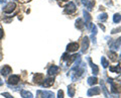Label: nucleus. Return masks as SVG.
I'll use <instances>...</instances> for the list:
<instances>
[{
  "mask_svg": "<svg viewBox=\"0 0 121 98\" xmlns=\"http://www.w3.org/2000/svg\"><path fill=\"white\" fill-rule=\"evenodd\" d=\"M75 11H76V5H75V3L74 2H69V4H68L66 6V8H65V12L67 14H73L75 13Z\"/></svg>",
  "mask_w": 121,
  "mask_h": 98,
  "instance_id": "obj_1",
  "label": "nucleus"
},
{
  "mask_svg": "<svg viewBox=\"0 0 121 98\" xmlns=\"http://www.w3.org/2000/svg\"><path fill=\"white\" fill-rule=\"evenodd\" d=\"M15 8H16V4H15L14 2H9L8 4L3 8V11H4L5 13H11L12 11L15 10Z\"/></svg>",
  "mask_w": 121,
  "mask_h": 98,
  "instance_id": "obj_2",
  "label": "nucleus"
},
{
  "mask_svg": "<svg viewBox=\"0 0 121 98\" xmlns=\"http://www.w3.org/2000/svg\"><path fill=\"white\" fill-rule=\"evenodd\" d=\"M19 81H20V77L18 76V75H12V76H10L9 79H8V84L15 85V84H17Z\"/></svg>",
  "mask_w": 121,
  "mask_h": 98,
  "instance_id": "obj_3",
  "label": "nucleus"
},
{
  "mask_svg": "<svg viewBox=\"0 0 121 98\" xmlns=\"http://www.w3.org/2000/svg\"><path fill=\"white\" fill-rule=\"evenodd\" d=\"M89 48V39L85 36L82 40V53H86Z\"/></svg>",
  "mask_w": 121,
  "mask_h": 98,
  "instance_id": "obj_4",
  "label": "nucleus"
},
{
  "mask_svg": "<svg viewBox=\"0 0 121 98\" xmlns=\"http://www.w3.org/2000/svg\"><path fill=\"white\" fill-rule=\"evenodd\" d=\"M81 2L88 8V10H92L94 4H95V1H94V0H91V1H89V0H81Z\"/></svg>",
  "mask_w": 121,
  "mask_h": 98,
  "instance_id": "obj_5",
  "label": "nucleus"
},
{
  "mask_svg": "<svg viewBox=\"0 0 121 98\" xmlns=\"http://www.w3.org/2000/svg\"><path fill=\"white\" fill-rule=\"evenodd\" d=\"M79 49V45L77 43H71L68 45L67 47V51L68 52H76Z\"/></svg>",
  "mask_w": 121,
  "mask_h": 98,
  "instance_id": "obj_6",
  "label": "nucleus"
},
{
  "mask_svg": "<svg viewBox=\"0 0 121 98\" xmlns=\"http://www.w3.org/2000/svg\"><path fill=\"white\" fill-rule=\"evenodd\" d=\"M58 72H59V67H58V66H55V65L51 66V67H50V69L48 70V76H52V75H56Z\"/></svg>",
  "mask_w": 121,
  "mask_h": 98,
  "instance_id": "obj_7",
  "label": "nucleus"
},
{
  "mask_svg": "<svg viewBox=\"0 0 121 98\" xmlns=\"http://www.w3.org/2000/svg\"><path fill=\"white\" fill-rule=\"evenodd\" d=\"M101 90L100 88L98 87H94V88H91L88 90V95L89 96H93V95H98V94H100Z\"/></svg>",
  "mask_w": 121,
  "mask_h": 98,
  "instance_id": "obj_8",
  "label": "nucleus"
},
{
  "mask_svg": "<svg viewBox=\"0 0 121 98\" xmlns=\"http://www.w3.org/2000/svg\"><path fill=\"white\" fill-rule=\"evenodd\" d=\"M43 98H55V94L52 91H40Z\"/></svg>",
  "mask_w": 121,
  "mask_h": 98,
  "instance_id": "obj_9",
  "label": "nucleus"
},
{
  "mask_svg": "<svg viewBox=\"0 0 121 98\" xmlns=\"http://www.w3.org/2000/svg\"><path fill=\"white\" fill-rule=\"evenodd\" d=\"M33 81L37 83V84H39L41 81H43V75L40 73H36L35 76H33Z\"/></svg>",
  "mask_w": 121,
  "mask_h": 98,
  "instance_id": "obj_10",
  "label": "nucleus"
},
{
  "mask_svg": "<svg viewBox=\"0 0 121 98\" xmlns=\"http://www.w3.org/2000/svg\"><path fill=\"white\" fill-rule=\"evenodd\" d=\"M12 72V69H11V68L9 67V66H4V68H2L1 69V73L3 76H7V75H8L9 73H11Z\"/></svg>",
  "mask_w": 121,
  "mask_h": 98,
  "instance_id": "obj_11",
  "label": "nucleus"
},
{
  "mask_svg": "<svg viewBox=\"0 0 121 98\" xmlns=\"http://www.w3.org/2000/svg\"><path fill=\"white\" fill-rule=\"evenodd\" d=\"M76 27H77L78 29H82L85 27V23H84V21H83L82 18H78L77 21H76Z\"/></svg>",
  "mask_w": 121,
  "mask_h": 98,
  "instance_id": "obj_12",
  "label": "nucleus"
},
{
  "mask_svg": "<svg viewBox=\"0 0 121 98\" xmlns=\"http://www.w3.org/2000/svg\"><path fill=\"white\" fill-rule=\"evenodd\" d=\"M54 81H55V79L52 78V77L45 79V81L43 83V87H50V86H52V84H54Z\"/></svg>",
  "mask_w": 121,
  "mask_h": 98,
  "instance_id": "obj_13",
  "label": "nucleus"
},
{
  "mask_svg": "<svg viewBox=\"0 0 121 98\" xmlns=\"http://www.w3.org/2000/svg\"><path fill=\"white\" fill-rule=\"evenodd\" d=\"M88 61L90 62V65H91V67H92V72H93V74L96 76V75H98V73H99V68H98L97 65H95V64H93L92 62H91V59H88Z\"/></svg>",
  "mask_w": 121,
  "mask_h": 98,
  "instance_id": "obj_14",
  "label": "nucleus"
},
{
  "mask_svg": "<svg viewBox=\"0 0 121 98\" xmlns=\"http://www.w3.org/2000/svg\"><path fill=\"white\" fill-rule=\"evenodd\" d=\"M75 92H76L75 87H74L73 85H70L69 87H68V94H69V96H70V97H74Z\"/></svg>",
  "mask_w": 121,
  "mask_h": 98,
  "instance_id": "obj_15",
  "label": "nucleus"
},
{
  "mask_svg": "<svg viewBox=\"0 0 121 98\" xmlns=\"http://www.w3.org/2000/svg\"><path fill=\"white\" fill-rule=\"evenodd\" d=\"M120 44H121V37H120V39H118V40H116L114 41V44H111V49H112V50H116V49L119 48Z\"/></svg>",
  "mask_w": 121,
  "mask_h": 98,
  "instance_id": "obj_16",
  "label": "nucleus"
},
{
  "mask_svg": "<svg viewBox=\"0 0 121 98\" xmlns=\"http://www.w3.org/2000/svg\"><path fill=\"white\" fill-rule=\"evenodd\" d=\"M83 13H84V17H85V23L88 24L90 22V20H91V15L89 14V12L87 10H84L83 11Z\"/></svg>",
  "mask_w": 121,
  "mask_h": 98,
  "instance_id": "obj_17",
  "label": "nucleus"
},
{
  "mask_svg": "<svg viewBox=\"0 0 121 98\" xmlns=\"http://www.w3.org/2000/svg\"><path fill=\"white\" fill-rule=\"evenodd\" d=\"M98 83V79L96 78V77H90V78H88V84L89 85H95V84H97Z\"/></svg>",
  "mask_w": 121,
  "mask_h": 98,
  "instance_id": "obj_18",
  "label": "nucleus"
},
{
  "mask_svg": "<svg viewBox=\"0 0 121 98\" xmlns=\"http://www.w3.org/2000/svg\"><path fill=\"white\" fill-rule=\"evenodd\" d=\"M21 96L23 98H32V94L30 92H28V91H26V90H22L21 91Z\"/></svg>",
  "mask_w": 121,
  "mask_h": 98,
  "instance_id": "obj_19",
  "label": "nucleus"
},
{
  "mask_svg": "<svg viewBox=\"0 0 121 98\" xmlns=\"http://www.w3.org/2000/svg\"><path fill=\"white\" fill-rule=\"evenodd\" d=\"M110 71L111 72H116V73H121V65H118L116 67H110Z\"/></svg>",
  "mask_w": 121,
  "mask_h": 98,
  "instance_id": "obj_20",
  "label": "nucleus"
},
{
  "mask_svg": "<svg viewBox=\"0 0 121 98\" xmlns=\"http://www.w3.org/2000/svg\"><path fill=\"white\" fill-rule=\"evenodd\" d=\"M109 57H110V59L112 60L113 62L117 61V54L115 52H110V53H109Z\"/></svg>",
  "mask_w": 121,
  "mask_h": 98,
  "instance_id": "obj_21",
  "label": "nucleus"
},
{
  "mask_svg": "<svg viewBox=\"0 0 121 98\" xmlns=\"http://www.w3.org/2000/svg\"><path fill=\"white\" fill-rule=\"evenodd\" d=\"M121 20V15L119 13H116L114 14V16H113V21L115 22V23H118V22H120Z\"/></svg>",
  "mask_w": 121,
  "mask_h": 98,
  "instance_id": "obj_22",
  "label": "nucleus"
},
{
  "mask_svg": "<svg viewBox=\"0 0 121 98\" xmlns=\"http://www.w3.org/2000/svg\"><path fill=\"white\" fill-rule=\"evenodd\" d=\"M101 63H102V66H103V68H107L108 65H109V63L108 61L105 59V57H102L101 58Z\"/></svg>",
  "mask_w": 121,
  "mask_h": 98,
  "instance_id": "obj_23",
  "label": "nucleus"
},
{
  "mask_svg": "<svg viewBox=\"0 0 121 98\" xmlns=\"http://www.w3.org/2000/svg\"><path fill=\"white\" fill-rule=\"evenodd\" d=\"M107 17H108L107 13H102V14L99 15V20L100 21H105L106 19H107Z\"/></svg>",
  "mask_w": 121,
  "mask_h": 98,
  "instance_id": "obj_24",
  "label": "nucleus"
},
{
  "mask_svg": "<svg viewBox=\"0 0 121 98\" xmlns=\"http://www.w3.org/2000/svg\"><path fill=\"white\" fill-rule=\"evenodd\" d=\"M58 98H64V92H63V90H59V91H58Z\"/></svg>",
  "mask_w": 121,
  "mask_h": 98,
  "instance_id": "obj_25",
  "label": "nucleus"
},
{
  "mask_svg": "<svg viewBox=\"0 0 121 98\" xmlns=\"http://www.w3.org/2000/svg\"><path fill=\"white\" fill-rule=\"evenodd\" d=\"M71 57V56H69V54H68V53H65V54L63 55V60H68Z\"/></svg>",
  "mask_w": 121,
  "mask_h": 98,
  "instance_id": "obj_26",
  "label": "nucleus"
},
{
  "mask_svg": "<svg viewBox=\"0 0 121 98\" xmlns=\"http://www.w3.org/2000/svg\"><path fill=\"white\" fill-rule=\"evenodd\" d=\"M2 95H3V96H4V97H6V98H13L12 96H11V95H10V94H9V93H6V92H5V93H2Z\"/></svg>",
  "mask_w": 121,
  "mask_h": 98,
  "instance_id": "obj_27",
  "label": "nucleus"
},
{
  "mask_svg": "<svg viewBox=\"0 0 121 98\" xmlns=\"http://www.w3.org/2000/svg\"><path fill=\"white\" fill-rule=\"evenodd\" d=\"M3 36H4V32H3V31H2V28H0V40L3 37Z\"/></svg>",
  "mask_w": 121,
  "mask_h": 98,
  "instance_id": "obj_28",
  "label": "nucleus"
},
{
  "mask_svg": "<svg viewBox=\"0 0 121 98\" xmlns=\"http://www.w3.org/2000/svg\"><path fill=\"white\" fill-rule=\"evenodd\" d=\"M121 31V28L119 27L118 29H113V31H112V33H116V31Z\"/></svg>",
  "mask_w": 121,
  "mask_h": 98,
  "instance_id": "obj_29",
  "label": "nucleus"
},
{
  "mask_svg": "<svg viewBox=\"0 0 121 98\" xmlns=\"http://www.w3.org/2000/svg\"><path fill=\"white\" fill-rule=\"evenodd\" d=\"M100 27H101L102 29H103V31H105V27H104V26H103V25H102V24H100Z\"/></svg>",
  "mask_w": 121,
  "mask_h": 98,
  "instance_id": "obj_30",
  "label": "nucleus"
},
{
  "mask_svg": "<svg viewBox=\"0 0 121 98\" xmlns=\"http://www.w3.org/2000/svg\"><path fill=\"white\" fill-rule=\"evenodd\" d=\"M3 85V82L1 81V79H0V86H2Z\"/></svg>",
  "mask_w": 121,
  "mask_h": 98,
  "instance_id": "obj_31",
  "label": "nucleus"
},
{
  "mask_svg": "<svg viewBox=\"0 0 121 98\" xmlns=\"http://www.w3.org/2000/svg\"><path fill=\"white\" fill-rule=\"evenodd\" d=\"M6 0H0V3H3V2H5Z\"/></svg>",
  "mask_w": 121,
  "mask_h": 98,
  "instance_id": "obj_32",
  "label": "nucleus"
},
{
  "mask_svg": "<svg viewBox=\"0 0 121 98\" xmlns=\"http://www.w3.org/2000/svg\"><path fill=\"white\" fill-rule=\"evenodd\" d=\"M63 1H66V0H63Z\"/></svg>",
  "mask_w": 121,
  "mask_h": 98,
  "instance_id": "obj_33",
  "label": "nucleus"
}]
</instances>
